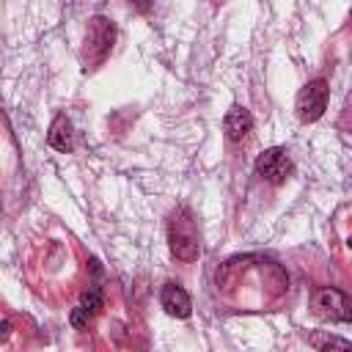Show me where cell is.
Returning a JSON list of instances; mask_svg holds the SVG:
<instances>
[{"label":"cell","instance_id":"7","mask_svg":"<svg viewBox=\"0 0 352 352\" xmlns=\"http://www.w3.org/2000/svg\"><path fill=\"white\" fill-rule=\"evenodd\" d=\"M250 129H253V116H250V110L242 107V104H234V107L226 113V118H223V132H226V138H228L231 143H242V140L250 135Z\"/></svg>","mask_w":352,"mask_h":352},{"label":"cell","instance_id":"8","mask_svg":"<svg viewBox=\"0 0 352 352\" xmlns=\"http://www.w3.org/2000/svg\"><path fill=\"white\" fill-rule=\"evenodd\" d=\"M305 338H308V344H311L316 352H352L349 341H346V338H341V336H333L330 330L308 333Z\"/></svg>","mask_w":352,"mask_h":352},{"label":"cell","instance_id":"6","mask_svg":"<svg viewBox=\"0 0 352 352\" xmlns=\"http://www.w3.org/2000/svg\"><path fill=\"white\" fill-rule=\"evenodd\" d=\"M160 305L165 308V314L176 316V319H187L192 314V300L190 294L179 286V283H165L160 292Z\"/></svg>","mask_w":352,"mask_h":352},{"label":"cell","instance_id":"12","mask_svg":"<svg viewBox=\"0 0 352 352\" xmlns=\"http://www.w3.org/2000/svg\"><path fill=\"white\" fill-rule=\"evenodd\" d=\"M11 336V322L8 319H0V341H6Z\"/></svg>","mask_w":352,"mask_h":352},{"label":"cell","instance_id":"2","mask_svg":"<svg viewBox=\"0 0 352 352\" xmlns=\"http://www.w3.org/2000/svg\"><path fill=\"white\" fill-rule=\"evenodd\" d=\"M311 308L319 319H330V322H349L352 319V300L336 286L316 289L311 297Z\"/></svg>","mask_w":352,"mask_h":352},{"label":"cell","instance_id":"3","mask_svg":"<svg viewBox=\"0 0 352 352\" xmlns=\"http://www.w3.org/2000/svg\"><path fill=\"white\" fill-rule=\"evenodd\" d=\"M113 38H116V28H113L110 19L94 16V19L88 22L85 50H82V55H85V69H88V63L94 66V63H102V60H104V55H107L110 47H113Z\"/></svg>","mask_w":352,"mask_h":352},{"label":"cell","instance_id":"4","mask_svg":"<svg viewBox=\"0 0 352 352\" xmlns=\"http://www.w3.org/2000/svg\"><path fill=\"white\" fill-rule=\"evenodd\" d=\"M327 94H330V88H327L324 80H311V82H305V85L300 88V94H297V102H294L297 118H300L302 124H311V121L322 118L324 110H327Z\"/></svg>","mask_w":352,"mask_h":352},{"label":"cell","instance_id":"5","mask_svg":"<svg viewBox=\"0 0 352 352\" xmlns=\"http://www.w3.org/2000/svg\"><path fill=\"white\" fill-rule=\"evenodd\" d=\"M256 173L261 179H267L270 184H283L289 176H292V157L286 148L280 146H272V148H264L256 160Z\"/></svg>","mask_w":352,"mask_h":352},{"label":"cell","instance_id":"11","mask_svg":"<svg viewBox=\"0 0 352 352\" xmlns=\"http://www.w3.org/2000/svg\"><path fill=\"white\" fill-rule=\"evenodd\" d=\"M88 322H91V314H88L85 308H80V305H77V308L72 311V324H74V327H85Z\"/></svg>","mask_w":352,"mask_h":352},{"label":"cell","instance_id":"1","mask_svg":"<svg viewBox=\"0 0 352 352\" xmlns=\"http://www.w3.org/2000/svg\"><path fill=\"white\" fill-rule=\"evenodd\" d=\"M168 242L170 253L182 261H195L201 256V242H198V226L195 217L187 206H179L168 223Z\"/></svg>","mask_w":352,"mask_h":352},{"label":"cell","instance_id":"9","mask_svg":"<svg viewBox=\"0 0 352 352\" xmlns=\"http://www.w3.org/2000/svg\"><path fill=\"white\" fill-rule=\"evenodd\" d=\"M50 146L58 148V151H72V124L66 116H58L50 126V135H47Z\"/></svg>","mask_w":352,"mask_h":352},{"label":"cell","instance_id":"10","mask_svg":"<svg viewBox=\"0 0 352 352\" xmlns=\"http://www.w3.org/2000/svg\"><path fill=\"white\" fill-rule=\"evenodd\" d=\"M102 305H104V300H102L99 286H88V289L82 292V297H80V308H85V311L94 316V314H99Z\"/></svg>","mask_w":352,"mask_h":352}]
</instances>
